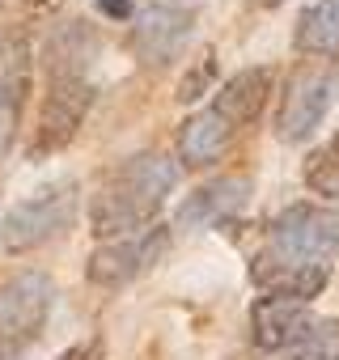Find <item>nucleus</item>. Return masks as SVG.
Listing matches in <instances>:
<instances>
[{
  "mask_svg": "<svg viewBox=\"0 0 339 360\" xmlns=\"http://www.w3.org/2000/svg\"><path fill=\"white\" fill-rule=\"evenodd\" d=\"M200 18V0H148L136 13L132 26V51L144 68H161L170 64L183 43L191 39V26Z\"/></svg>",
  "mask_w": 339,
  "mask_h": 360,
  "instance_id": "nucleus-7",
  "label": "nucleus"
},
{
  "mask_svg": "<svg viewBox=\"0 0 339 360\" xmlns=\"http://www.w3.org/2000/svg\"><path fill=\"white\" fill-rule=\"evenodd\" d=\"M22 64H26V39L0 26V85H5V81H18Z\"/></svg>",
  "mask_w": 339,
  "mask_h": 360,
  "instance_id": "nucleus-20",
  "label": "nucleus"
},
{
  "mask_svg": "<svg viewBox=\"0 0 339 360\" xmlns=\"http://www.w3.org/2000/svg\"><path fill=\"white\" fill-rule=\"evenodd\" d=\"M339 94V72L326 60H305L288 72L284 94H280V110H276V136L284 144H301L318 131V123L326 119L331 102Z\"/></svg>",
  "mask_w": 339,
  "mask_h": 360,
  "instance_id": "nucleus-5",
  "label": "nucleus"
},
{
  "mask_svg": "<svg viewBox=\"0 0 339 360\" xmlns=\"http://www.w3.org/2000/svg\"><path fill=\"white\" fill-rule=\"evenodd\" d=\"M212 81H217V56H212V51H204V60H196V64L183 72V81H179L174 98H179V102H196V98H204V94L212 89Z\"/></svg>",
  "mask_w": 339,
  "mask_h": 360,
  "instance_id": "nucleus-19",
  "label": "nucleus"
},
{
  "mask_svg": "<svg viewBox=\"0 0 339 360\" xmlns=\"http://www.w3.org/2000/svg\"><path fill=\"white\" fill-rule=\"evenodd\" d=\"M94 106V85L85 77H56L47 81L43 106H39V123H34V140H30V157H47L60 153L85 123Z\"/></svg>",
  "mask_w": 339,
  "mask_h": 360,
  "instance_id": "nucleus-8",
  "label": "nucleus"
},
{
  "mask_svg": "<svg viewBox=\"0 0 339 360\" xmlns=\"http://www.w3.org/2000/svg\"><path fill=\"white\" fill-rule=\"evenodd\" d=\"M271 89H276V72H271L267 64L238 68V72L221 85V94H217V102H212V115H221L234 131H238V127H250V123H259V115L267 110Z\"/></svg>",
  "mask_w": 339,
  "mask_h": 360,
  "instance_id": "nucleus-11",
  "label": "nucleus"
},
{
  "mask_svg": "<svg viewBox=\"0 0 339 360\" xmlns=\"http://www.w3.org/2000/svg\"><path fill=\"white\" fill-rule=\"evenodd\" d=\"M271 360H339V322H314L301 343L276 352Z\"/></svg>",
  "mask_w": 339,
  "mask_h": 360,
  "instance_id": "nucleus-17",
  "label": "nucleus"
},
{
  "mask_svg": "<svg viewBox=\"0 0 339 360\" xmlns=\"http://www.w3.org/2000/svg\"><path fill=\"white\" fill-rule=\"evenodd\" d=\"M335 255H339V208L326 204L284 208L267 229V246L259 250V259L297 263V267H331Z\"/></svg>",
  "mask_w": 339,
  "mask_h": 360,
  "instance_id": "nucleus-3",
  "label": "nucleus"
},
{
  "mask_svg": "<svg viewBox=\"0 0 339 360\" xmlns=\"http://www.w3.org/2000/svg\"><path fill=\"white\" fill-rule=\"evenodd\" d=\"M56 305V280L39 267L13 271L0 284V360L22 356L47 326Z\"/></svg>",
  "mask_w": 339,
  "mask_h": 360,
  "instance_id": "nucleus-4",
  "label": "nucleus"
},
{
  "mask_svg": "<svg viewBox=\"0 0 339 360\" xmlns=\"http://www.w3.org/2000/svg\"><path fill=\"white\" fill-rule=\"evenodd\" d=\"M77 200H81L77 178H56V183L39 187L30 200L13 204L5 212V221H0V250L5 255H26V250H39L47 242H56L64 229H72Z\"/></svg>",
  "mask_w": 339,
  "mask_h": 360,
  "instance_id": "nucleus-2",
  "label": "nucleus"
},
{
  "mask_svg": "<svg viewBox=\"0 0 339 360\" xmlns=\"http://www.w3.org/2000/svg\"><path fill=\"white\" fill-rule=\"evenodd\" d=\"M293 43L314 60H339V0H314L297 18Z\"/></svg>",
  "mask_w": 339,
  "mask_h": 360,
  "instance_id": "nucleus-15",
  "label": "nucleus"
},
{
  "mask_svg": "<svg viewBox=\"0 0 339 360\" xmlns=\"http://www.w3.org/2000/svg\"><path fill=\"white\" fill-rule=\"evenodd\" d=\"M250 280L271 292V297H293V301H314L326 280H331V267H297V263H276V259H259L250 263Z\"/></svg>",
  "mask_w": 339,
  "mask_h": 360,
  "instance_id": "nucleus-13",
  "label": "nucleus"
},
{
  "mask_svg": "<svg viewBox=\"0 0 339 360\" xmlns=\"http://www.w3.org/2000/svg\"><path fill=\"white\" fill-rule=\"evenodd\" d=\"M301 178L305 187L322 200H339V131L331 140H322L318 148L305 153V165H301Z\"/></svg>",
  "mask_w": 339,
  "mask_h": 360,
  "instance_id": "nucleus-16",
  "label": "nucleus"
},
{
  "mask_svg": "<svg viewBox=\"0 0 339 360\" xmlns=\"http://www.w3.org/2000/svg\"><path fill=\"white\" fill-rule=\"evenodd\" d=\"M314 326V314L305 301H293V297H271L263 292L255 305H250V343L267 356L301 343Z\"/></svg>",
  "mask_w": 339,
  "mask_h": 360,
  "instance_id": "nucleus-10",
  "label": "nucleus"
},
{
  "mask_svg": "<svg viewBox=\"0 0 339 360\" xmlns=\"http://www.w3.org/2000/svg\"><path fill=\"white\" fill-rule=\"evenodd\" d=\"M98 13L110 22H132L136 18V0H98Z\"/></svg>",
  "mask_w": 339,
  "mask_h": 360,
  "instance_id": "nucleus-22",
  "label": "nucleus"
},
{
  "mask_svg": "<svg viewBox=\"0 0 339 360\" xmlns=\"http://www.w3.org/2000/svg\"><path fill=\"white\" fill-rule=\"evenodd\" d=\"M60 360H106V343L102 339H85V343H72Z\"/></svg>",
  "mask_w": 339,
  "mask_h": 360,
  "instance_id": "nucleus-21",
  "label": "nucleus"
},
{
  "mask_svg": "<svg viewBox=\"0 0 339 360\" xmlns=\"http://www.w3.org/2000/svg\"><path fill=\"white\" fill-rule=\"evenodd\" d=\"M179 187V165L165 153H136L115 165L89 200V229L98 238H127L157 225V212Z\"/></svg>",
  "mask_w": 339,
  "mask_h": 360,
  "instance_id": "nucleus-1",
  "label": "nucleus"
},
{
  "mask_svg": "<svg viewBox=\"0 0 339 360\" xmlns=\"http://www.w3.org/2000/svg\"><path fill=\"white\" fill-rule=\"evenodd\" d=\"M255 5H263V9H276V5H280V0H255Z\"/></svg>",
  "mask_w": 339,
  "mask_h": 360,
  "instance_id": "nucleus-23",
  "label": "nucleus"
},
{
  "mask_svg": "<svg viewBox=\"0 0 339 360\" xmlns=\"http://www.w3.org/2000/svg\"><path fill=\"white\" fill-rule=\"evenodd\" d=\"M170 225H148L140 233L127 238H110L106 246H98L85 259V280L94 288H127L132 280H140L144 271H153L165 250H170Z\"/></svg>",
  "mask_w": 339,
  "mask_h": 360,
  "instance_id": "nucleus-6",
  "label": "nucleus"
},
{
  "mask_svg": "<svg viewBox=\"0 0 339 360\" xmlns=\"http://www.w3.org/2000/svg\"><path fill=\"white\" fill-rule=\"evenodd\" d=\"M234 144V127L212 115V110H200V115H187L183 127H179V140H174V153L187 169H208L217 165Z\"/></svg>",
  "mask_w": 339,
  "mask_h": 360,
  "instance_id": "nucleus-12",
  "label": "nucleus"
},
{
  "mask_svg": "<svg viewBox=\"0 0 339 360\" xmlns=\"http://www.w3.org/2000/svg\"><path fill=\"white\" fill-rule=\"evenodd\" d=\"M22 110H26V77L0 85V161L9 157V148L22 131Z\"/></svg>",
  "mask_w": 339,
  "mask_h": 360,
  "instance_id": "nucleus-18",
  "label": "nucleus"
},
{
  "mask_svg": "<svg viewBox=\"0 0 339 360\" xmlns=\"http://www.w3.org/2000/svg\"><path fill=\"white\" fill-rule=\"evenodd\" d=\"M94 56V30L85 22H68L60 26L47 47H43V68H47V81L56 77H85V64Z\"/></svg>",
  "mask_w": 339,
  "mask_h": 360,
  "instance_id": "nucleus-14",
  "label": "nucleus"
},
{
  "mask_svg": "<svg viewBox=\"0 0 339 360\" xmlns=\"http://www.w3.org/2000/svg\"><path fill=\"white\" fill-rule=\"evenodd\" d=\"M255 195V183L246 174H225V178H212L200 191H191L179 208V229H217V225H229L234 217L246 212Z\"/></svg>",
  "mask_w": 339,
  "mask_h": 360,
  "instance_id": "nucleus-9",
  "label": "nucleus"
}]
</instances>
